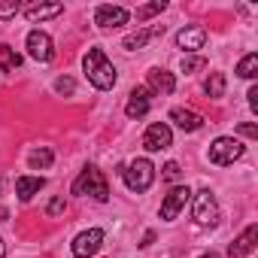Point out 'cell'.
Segmentation results:
<instances>
[{"label": "cell", "mask_w": 258, "mask_h": 258, "mask_svg": "<svg viewBox=\"0 0 258 258\" xmlns=\"http://www.w3.org/2000/svg\"><path fill=\"white\" fill-rule=\"evenodd\" d=\"M82 70H85L88 82H91L94 88H100V91H109V88L115 85V79H118V73H115V67L106 61L103 49H88V55L82 58Z\"/></svg>", "instance_id": "obj_1"}, {"label": "cell", "mask_w": 258, "mask_h": 258, "mask_svg": "<svg viewBox=\"0 0 258 258\" xmlns=\"http://www.w3.org/2000/svg\"><path fill=\"white\" fill-rule=\"evenodd\" d=\"M118 176L124 179V185L131 188V191L143 195V191L155 182V167H152L149 158H134L131 164H121V167H118Z\"/></svg>", "instance_id": "obj_2"}, {"label": "cell", "mask_w": 258, "mask_h": 258, "mask_svg": "<svg viewBox=\"0 0 258 258\" xmlns=\"http://www.w3.org/2000/svg\"><path fill=\"white\" fill-rule=\"evenodd\" d=\"M73 195H91L94 201H109V185H106V179H103V173L94 167V164H88L76 179H73Z\"/></svg>", "instance_id": "obj_3"}, {"label": "cell", "mask_w": 258, "mask_h": 258, "mask_svg": "<svg viewBox=\"0 0 258 258\" xmlns=\"http://www.w3.org/2000/svg\"><path fill=\"white\" fill-rule=\"evenodd\" d=\"M243 152H246V146L240 140H234V137H219V140L210 143V161L219 164V167H228V164L240 161Z\"/></svg>", "instance_id": "obj_4"}, {"label": "cell", "mask_w": 258, "mask_h": 258, "mask_svg": "<svg viewBox=\"0 0 258 258\" xmlns=\"http://www.w3.org/2000/svg\"><path fill=\"white\" fill-rule=\"evenodd\" d=\"M191 198H195V210H191L195 222L204 225V228L216 225L219 222V201H216V195L210 188H201V191H191Z\"/></svg>", "instance_id": "obj_5"}, {"label": "cell", "mask_w": 258, "mask_h": 258, "mask_svg": "<svg viewBox=\"0 0 258 258\" xmlns=\"http://www.w3.org/2000/svg\"><path fill=\"white\" fill-rule=\"evenodd\" d=\"M143 146L146 152H164L173 146V131H170V124L164 121H152L146 127V134H143Z\"/></svg>", "instance_id": "obj_6"}, {"label": "cell", "mask_w": 258, "mask_h": 258, "mask_svg": "<svg viewBox=\"0 0 258 258\" xmlns=\"http://www.w3.org/2000/svg\"><path fill=\"white\" fill-rule=\"evenodd\" d=\"M25 43H28V55H31L34 61H40V64H49V61L55 58V46H52V37H49L46 31L34 28Z\"/></svg>", "instance_id": "obj_7"}, {"label": "cell", "mask_w": 258, "mask_h": 258, "mask_svg": "<svg viewBox=\"0 0 258 258\" xmlns=\"http://www.w3.org/2000/svg\"><path fill=\"white\" fill-rule=\"evenodd\" d=\"M188 201H191V188H188V185H173V188L167 191V198L161 201V219H164V222H173V219L185 210Z\"/></svg>", "instance_id": "obj_8"}, {"label": "cell", "mask_w": 258, "mask_h": 258, "mask_svg": "<svg viewBox=\"0 0 258 258\" xmlns=\"http://www.w3.org/2000/svg\"><path fill=\"white\" fill-rule=\"evenodd\" d=\"M100 243H103V231L100 228H88V231H82V234H76L73 237V255L76 258H91L97 249H100Z\"/></svg>", "instance_id": "obj_9"}, {"label": "cell", "mask_w": 258, "mask_h": 258, "mask_svg": "<svg viewBox=\"0 0 258 258\" xmlns=\"http://www.w3.org/2000/svg\"><path fill=\"white\" fill-rule=\"evenodd\" d=\"M127 19H131V13H127L124 7H112V4H103V7H97L94 10V25L97 28H121V25H127Z\"/></svg>", "instance_id": "obj_10"}, {"label": "cell", "mask_w": 258, "mask_h": 258, "mask_svg": "<svg viewBox=\"0 0 258 258\" xmlns=\"http://www.w3.org/2000/svg\"><path fill=\"white\" fill-rule=\"evenodd\" d=\"M149 97H152V91H149L146 85L134 88L131 97H127V103H124V115H127V118H143V115L149 112V103H152Z\"/></svg>", "instance_id": "obj_11"}, {"label": "cell", "mask_w": 258, "mask_h": 258, "mask_svg": "<svg viewBox=\"0 0 258 258\" xmlns=\"http://www.w3.org/2000/svg\"><path fill=\"white\" fill-rule=\"evenodd\" d=\"M146 88L155 91V94H173V91H176V79H173V73H167L164 67H152V70L146 73Z\"/></svg>", "instance_id": "obj_12"}, {"label": "cell", "mask_w": 258, "mask_h": 258, "mask_svg": "<svg viewBox=\"0 0 258 258\" xmlns=\"http://www.w3.org/2000/svg\"><path fill=\"white\" fill-rule=\"evenodd\" d=\"M164 34V25H152V28H140V31H134V34H127L124 40H121V46L127 49V52H134V49H143L146 43H152L155 37H161Z\"/></svg>", "instance_id": "obj_13"}, {"label": "cell", "mask_w": 258, "mask_h": 258, "mask_svg": "<svg viewBox=\"0 0 258 258\" xmlns=\"http://www.w3.org/2000/svg\"><path fill=\"white\" fill-rule=\"evenodd\" d=\"M255 243H258V225H249V228L228 246V258H243V255H249V252L255 249Z\"/></svg>", "instance_id": "obj_14"}, {"label": "cell", "mask_w": 258, "mask_h": 258, "mask_svg": "<svg viewBox=\"0 0 258 258\" xmlns=\"http://www.w3.org/2000/svg\"><path fill=\"white\" fill-rule=\"evenodd\" d=\"M170 121L179 127V131H201L204 127V118L198 115V112H191V109H182V106H173L170 109Z\"/></svg>", "instance_id": "obj_15"}, {"label": "cell", "mask_w": 258, "mask_h": 258, "mask_svg": "<svg viewBox=\"0 0 258 258\" xmlns=\"http://www.w3.org/2000/svg\"><path fill=\"white\" fill-rule=\"evenodd\" d=\"M204 43H207V31L204 28H182L176 34V46L182 52H198V49H204Z\"/></svg>", "instance_id": "obj_16"}, {"label": "cell", "mask_w": 258, "mask_h": 258, "mask_svg": "<svg viewBox=\"0 0 258 258\" xmlns=\"http://www.w3.org/2000/svg\"><path fill=\"white\" fill-rule=\"evenodd\" d=\"M46 188V179L43 176H19L16 179V195L19 201H31L34 195H40Z\"/></svg>", "instance_id": "obj_17"}, {"label": "cell", "mask_w": 258, "mask_h": 258, "mask_svg": "<svg viewBox=\"0 0 258 258\" xmlns=\"http://www.w3.org/2000/svg\"><path fill=\"white\" fill-rule=\"evenodd\" d=\"M61 13H64V7H61V4H43V7H28V10H25L28 22H43V19H55V16H61Z\"/></svg>", "instance_id": "obj_18"}, {"label": "cell", "mask_w": 258, "mask_h": 258, "mask_svg": "<svg viewBox=\"0 0 258 258\" xmlns=\"http://www.w3.org/2000/svg\"><path fill=\"white\" fill-rule=\"evenodd\" d=\"M52 161H55V152H52V149H46V146H40V149H34V152L28 155L31 170H49V167H52Z\"/></svg>", "instance_id": "obj_19"}, {"label": "cell", "mask_w": 258, "mask_h": 258, "mask_svg": "<svg viewBox=\"0 0 258 258\" xmlns=\"http://www.w3.org/2000/svg\"><path fill=\"white\" fill-rule=\"evenodd\" d=\"M0 64H4V73H16L22 67V55L10 46H0Z\"/></svg>", "instance_id": "obj_20"}, {"label": "cell", "mask_w": 258, "mask_h": 258, "mask_svg": "<svg viewBox=\"0 0 258 258\" xmlns=\"http://www.w3.org/2000/svg\"><path fill=\"white\" fill-rule=\"evenodd\" d=\"M237 76H240V79H255V76H258V55H255V52H249V55L237 64Z\"/></svg>", "instance_id": "obj_21"}, {"label": "cell", "mask_w": 258, "mask_h": 258, "mask_svg": "<svg viewBox=\"0 0 258 258\" xmlns=\"http://www.w3.org/2000/svg\"><path fill=\"white\" fill-rule=\"evenodd\" d=\"M204 91H207L210 97H222V94H225V73H210Z\"/></svg>", "instance_id": "obj_22"}, {"label": "cell", "mask_w": 258, "mask_h": 258, "mask_svg": "<svg viewBox=\"0 0 258 258\" xmlns=\"http://www.w3.org/2000/svg\"><path fill=\"white\" fill-rule=\"evenodd\" d=\"M164 10H167V4H164V0L146 4V7H140V10H137V22H146V19H152V16H158V13H164Z\"/></svg>", "instance_id": "obj_23"}, {"label": "cell", "mask_w": 258, "mask_h": 258, "mask_svg": "<svg viewBox=\"0 0 258 258\" xmlns=\"http://www.w3.org/2000/svg\"><path fill=\"white\" fill-rule=\"evenodd\" d=\"M179 67H182V73H198V70L207 67V58H201V55H185Z\"/></svg>", "instance_id": "obj_24"}, {"label": "cell", "mask_w": 258, "mask_h": 258, "mask_svg": "<svg viewBox=\"0 0 258 258\" xmlns=\"http://www.w3.org/2000/svg\"><path fill=\"white\" fill-rule=\"evenodd\" d=\"M55 91H58V94H73V91H76V82H73L70 76H58V79H55Z\"/></svg>", "instance_id": "obj_25"}, {"label": "cell", "mask_w": 258, "mask_h": 258, "mask_svg": "<svg viewBox=\"0 0 258 258\" xmlns=\"http://www.w3.org/2000/svg\"><path fill=\"white\" fill-rule=\"evenodd\" d=\"M161 176H164L167 182H176V179L182 176V170H179V164H176V161H167V164L161 167Z\"/></svg>", "instance_id": "obj_26"}, {"label": "cell", "mask_w": 258, "mask_h": 258, "mask_svg": "<svg viewBox=\"0 0 258 258\" xmlns=\"http://www.w3.org/2000/svg\"><path fill=\"white\" fill-rule=\"evenodd\" d=\"M64 210H67V201H64V198H52V201L46 204V216H52V219L61 216Z\"/></svg>", "instance_id": "obj_27"}, {"label": "cell", "mask_w": 258, "mask_h": 258, "mask_svg": "<svg viewBox=\"0 0 258 258\" xmlns=\"http://www.w3.org/2000/svg\"><path fill=\"white\" fill-rule=\"evenodd\" d=\"M19 10H22L19 0H4V4H0V19H13Z\"/></svg>", "instance_id": "obj_28"}, {"label": "cell", "mask_w": 258, "mask_h": 258, "mask_svg": "<svg viewBox=\"0 0 258 258\" xmlns=\"http://www.w3.org/2000/svg\"><path fill=\"white\" fill-rule=\"evenodd\" d=\"M237 131H240L243 137H252V140L258 137V127H255V124H249V121H246V124H240V127H237Z\"/></svg>", "instance_id": "obj_29"}, {"label": "cell", "mask_w": 258, "mask_h": 258, "mask_svg": "<svg viewBox=\"0 0 258 258\" xmlns=\"http://www.w3.org/2000/svg\"><path fill=\"white\" fill-rule=\"evenodd\" d=\"M246 97H249V109H252V112H258V85H252Z\"/></svg>", "instance_id": "obj_30"}, {"label": "cell", "mask_w": 258, "mask_h": 258, "mask_svg": "<svg viewBox=\"0 0 258 258\" xmlns=\"http://www.w3.org/2000/svg\"><path fill=\"white\" fill-rule=\"evenodd\" d=\"M7 219H10V210H7V207H0V222H7Z\"/></svg>", "instance_id": "obj_31"}, {"label": "cell", "mask_w": 258, "mask_h": 258, "mask_svg": "<svg viewBox=\"0 0 258 258\" xmlns=\"http://www.w3.org/2000/svg\"><path fill=\"white\" fill-rule=\"evenodd\" d=\"M201 258H222V255H219V252H204Z\"/></svg>", "instance_id": "obj_32"}, {"label": "cell", "mask_w": 258, "mask_h": 258, "mask_svg": "<svg viewBox=\"0 0 258 258\" xmlns=\"http://www.w3.org/2000/svg\"><path fill=\"white\" fill-rule=\"evenodd\" d=\"M0 258H7V246H4V240H0Z\"/></svg>", "instance_id": "obj_33"}, {"label": "cell", "mask_w": 258, "mask_h": 258, "mask_svg": "<svg viewBox=\"0 0 258 258\" xmlns=\"http://www.w3.org/2000/svg\"><path fill=\"white\" fill-rule=\"evenodd\" d=\"M0 188H4V179H0Z\"/></svg>", "instance_id": "obj_34"}]
</instances>
